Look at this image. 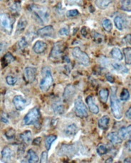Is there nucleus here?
<instances>
[{
  "label": "nucleus",
  "instance_id": "35",
  "mask_svg": "<svg viewBox=\"0 0 131 163\" xmlns=\"http://www.w3.org/2000/svg\"><path fill=\"white\" fill-rule=\"evenodd\" d=\"M120 97H121V100H123V101H125V100L129 99L130 93H129V91H128V89L123 88V91H122L121 93V96Z\"/></svg>",
  "mask_w": 131,
  "mask_h": 163
},
{
  "label": "nucleus",
  "instance_id": "48",
  "mask_svg": "<svg viewBox=\"0 0 131 163\" xmlns=\"http://www.w3.org/2000/svg\"><path fill=\"white\" fill-rule=\"evenodd\" d=\"M125 117L126 118H128V119L131 120V107L127 111V112H126Z\"/></svg>",
  "mask_w": 131,
  "mask_h": 163
},
{
  "label": "nucleus",
  "instance_id": "27",
  "mask_svg": "<svg viewBox=\"0 0 131 163\" xmlns=\"http://www.w3.org/2000/svg\"><path fill=\"white\" fill-rule=\"evenodd\" d=\"M111 56L114 59L117 60V61H121L123 59V53H122L121 51L118 48H113L112 49L111 52Z\"/></svg>",
  "mask_w": 131,
  "mask_h": 163
},
{
  "label": "nucleus",
  "instance_id": "23",
  "mask_svg": "<svg viewBox=\"0 0 131 163\" xmlns=\"http://www.w3.org/2000/svg\"><path fill=\"white\" fill-rule=\"evenodd\" d=\"M110 122V118L108 115H104L98 120V127L102 130H106L108 127V124Z\"/></svg>",
  "mask_w": 131,
  "mask_h": 163
},
{
  "label": "nucleus",
  "instance_id": "16",
  "mask_svg": "<svg viewBox=\"0 0 131 163\" xmlns=\"http://www.w3.org/2000/svg\"><path fill=\"white\" fill-rule=\"evenodd\" d=\"M86 103L88 106H89V110L93 114H98L99 113V108L98 106L95 103V102L93 101V99L91 96H88L86 98Z\"/></svg>",
  "mask_w": 131,
  "mask_h": 163
},
{
  "label": "nucleus",
  "instance_id": "50",
  "mask_svg": "<svg viewBox=\"0 0 131 163\" xmlns=\"http://www.w3.org/2000/svg\"><path fill=\"white\" fill-rule=\"evenodd\" d=\"M125 147H127V149H128V151L131 152V140H128V141L126 142Z\"/></svg>",
  "mask_w": 131,
  "mask_h": 163
},
{
  "label": "nucleus",
  "instance_id": "26",
  "mask_svg": "<svg viewBox=\"0 0 131 163\" xmlns=\"http://www.w3.org/2000/svg\"><path fill=\"white\" fill-rule=\"evenodd\" d=\"M113 2V0H96V4L99 9L105 10Z\"/></svg>",
  "mask_w": 131,
  "mask_h": 163
},
{
  "label": "nucleus",
  "instance_id": "46",
  "mask_svg": "<svg viewBox=\"0 0 131 163\" xmlns=\"http://www.w3.org/2000/svg\"><path fill=\"white\" fill-rule=\"evenodd\" d=\"M42 138L41 137L35 138L33 141V145H34V146H40L41 142H42Z\"/></svg>",
  "mask_w": 131,
  "mask_h": 163
},
{
  "label": "nucleus",
  "instance_id": "5",
  "mask_svg": "<svg viewBox=\"0 0 131 163\" xmlns=\"http://www.w3.org/2000/svg\"><path fill=\"white\" fill-rule=\"evenodd\" d=\"M74 111L76 115L79 118H86L89 115L88 108L83 101L82 98L78 96L74 102Z\"/></svg>",
  "mask_w": 131,
  "mask_h": 163
},
{
  "label": "nucleus",
  "instance_id": "44",
  "mask_svg": "<svg viewBox=\"0 0 131 163\" xmlns=\"http://www.w3.org/2000/svg\"><path fill=\"white\" fill-rule=\"evenodd\" d=\"M69 29L67 27H63L59 30V34L62 36H69Z\"/></svg>",
  "mask_w": 131,
  "mask_h": 163
},
{
  "label": "nucleus",
  "instance_id": "55",
  "mask_svg": "<svg viewBox=\"0 0 131 163\" xmlns=\"http://www.w3.org/2000/svg\"></svg>",
  "mask_w": 131,
  "mask_h": 163
},
{
  "label": "nucleus",
  "instance_id": "2",
  "mask_svg": "<svg viewBox=\"0 0 131 163\" xmlns=\"http://www.w3.org/2000/svg\"><path fill=\"white\" fill-rule=\"evenodd\" d=\"M42 75L44 76V78H43L40 82L39 88L42 91L46 92L51 88V85H52L54 82V79L52 74H51V69L49 68H43Z\"/></svg>",
  "mask_w": 131,
  "mask_h": 163
},
{
  "label": "nucleus",
  "instance_id": "28",
  "mask_svg": "<svg viewBox=\"0 0 131 163\" xmlns=\"http://www.w3.org/2000/svg\"><path fill=\"white\" fill-rule=\"evenodd\" d=\"M56 138H57V137L54 135L47 136L46 140H45V147H46L47 150H49V149H50L53 142L56 140Z\"/></svg>",
  "mask_w": 131,
  "mask_h": 163
},
{
  "label": "nucleus",
  "instance_id": "31",
  "mask_svg": "<svg viewBox=\"0 0 131 163\" xmlns=\"http://www.w3.org/2000/svg\"><path fill=\"white\" fill-rule=\"evenodd\" d=\"M123 53L125 56V63L131 64V47H126L123 49Z\"/></svg>",
  "mask_w": 131,
  "mask_h": 163
},
{
  "label": "nucleus",
  "instance_id": "49",
  "mask_svg": "<svg viewBox=\"0 0 131 163\" xmlns=\"http://www.w3.org/2000/svg\"><path fill=\"white\" fill-rule=\"evenodd\" d=\"M106 78H107V80L110 83H113L114 82V77L112 75L108 74L106 76Z\"/></svg>",
  "mask_w": 131,
  "mask_h": 163
},
{
  "label": "nucleus",
  "instance_id": "20",
  "mask_svg": "<svg viewBox=\"0 0 131 163\" xmlns=\"http://www.w3.org/2000/svg\"><path fill=\"white\" fill-rule=\"evenodd\" d=\"M20 139L24 144L29 145L31 142V138H32V134L30 130H25L23 133L20 134Z\"/></svg>",
  "mask_w": 131,
  "mask_h": 163
},
{
  "label": "nucleus",
  "instance_id": "52",
  "mask_svg": "<svg viewBox=\"0 0 131 163\" xmlns=\"http://www.w3.org/2000/svg\"><path fill=\"white\" fill-rule=\"evenodd\" d=\"M124 162H125V163L131 162V158H126V159L124 160Z\"/></svg>",
  "mask_w": 131,
  "mask_h": 163
},
{
  "label": "nucleus",
  "instance_id": "51",
  "mask_svg": "<svg viewBox=\"0 0 131 163\" xmlns=\"http://www.w3.org/2000/svg\"><path fill=\"white\" fill-rule=\"evenodd\" d=\"M81 32H82L83 36H84V37H85V34L87 33V32H85V28H83L82 31H81Z\"/></svg>",
  "mask_w": 131,
  "mask_h": 163
},
{
  "label": "nucleus",
  "instance_id": "7",
  "mask_svg": "<svg viewBox=\"0 0 131 163\" xmlns=\"http://www.w3.org/2000/svg\"><path fill=\"white\" fill-rule=\"evenodd\" d=\"M63 52H64V45H63V43L62 42H57L53 46L49 57H50V59L54 60L58 59L62 57Z\"/></svg>",
  "mask_w": 131,
  "mask_h": 163
},
{
  "label": "nucleus",
  "instance_id": "36",
  "mask_svg": "<svg viewBox=\"0 0 131 163\" xmlns=\"http://www.w3.org/2000/svg\"><path fill=\"white\" fill-rule=\"evenodd\" d=\"M11 10H12V13L16 14H19V13L21 10V6H20V4L18 3V2H15L14 3L13 5L11 6Z\"/></svg>",
  "mask_w": 131,
  "mask_h": 163
},
{
  "label": "nucleus",
  "instance_id": "43",
  "mask_svg": "<svg viewBox=\"0 0 131 163\" xmlns=\"http://www.w3.org/2000/svg\"><path fill=\"white\" fill-rule=\"evenodd\" d=\"M67 2L69 4H76V5L81 6L83 4V0H67Z\"/></svg>",
  "mask_w": 131,
  "mask_h": 163
},
{
  "label": "nucleus",
  "instance_id": "38",
  "mask_svg": "<svg viewBox=\"0 0 131 163\" xmlns=\"http://www.w3.org/2000/svg\"><path fill=\"white\" fill-rule=\"evenodd\" d=\"M27 45H28V44H27V41L25 38H22V39L17 43L18 48H19V49H21V50H23V49H25Z\"/></svg>",
  "mask_w": 131,
  "mask_h": 163
},
{
  "label": "nucleus",
  "instance_id": "9",
  "mask_svg": "<svg viewBox=\"0 0 131 163\" xmlns=\"http://www.w3.org/2000/svg\"><path fill=\"white\" fill-rule=\"evenodd\" d=\"M12 21L6 14H1V26L6 32L11 33L12 30Z\"/></svg>",
  "mask_w": 131,
  "mask_h": 163
},
{
  "label": "nucleus",
  "instance_id": "21",
  "mask_svg": "<svg viewBox=\"0 0 131 163\" xmlns=\"http://www.w3.org/2000/svg\"><path fill=\"white\" fill-rule=\"evenodd\" d=\"M114 23L116 25V28L119 31H123V29L125 28L126 21L125 19L123 17L121 16H116L114 19Z\"/></svg>",
  "mask_w": 131,
  "mask_h": 163
},
{
  "label": "nucleus",
  "instance_id": "22",
  "mask_svg": "<svg viewBox=\"0 0 131 163\" xmlns=\"http://www.w3.org/2000/svg\"><path fill=\"white\" fill-rule=\"evenodd\" d=\"M26 159L28 162L30 163H36L39 161V157H38L37 153L33 149H29L28 152H27Z\"/></svg>",
  "mask_w": 131,
  "mask_h": 163
},
{
  "label": "nucleus",
  "instance_id": "30",
  "mask_svg": "<svg viewBox=\"0 0 131 163\" xmlns=\"http://www.w3.org/2000/svg\"><path fill=\"white\" fill-rule=\"evenodd\" d=\"M102 26L104 30L108 32H110L113 29L112 21L109 19H104L102 21Z\"/></svg>",
  "mask_w": 131,
  "mask_h": 163
},
{
  "label": "nucleus",
  "instance_id": "1",
  "mask_svg": "<svg viewBox=\"0 0 131 163\" xmlns=\"http://www.w3.org/2000/svg\"><path fill=\"white\" fill-rule=\"evenodd\" d=\"M110 107H111L112 113L115 118L120 120L123 115V106L120 100L117 98L116 91H113L111 97H110Z\"/></svg>",
  "mask_w": 131,
  "mask_h": 163
},
{
  "label": "nucleus",
  "instance_id": "17",
  "mask_svg": "<svg viewBox=\"0 0 131 163\" xmlns=\"http://www.w3.org/2000/svg\"><path fill=\"white\" fill-rule=\"evenodd\" d=\"M118 134L122 140H126L131 137V125L128 127H123L120 129Z\"/></svg>",
  "mask_w": 131,
  "mask_h": 163
},
{
  "label": "nucleus",
  "instance_id": "54",
  "mask_svg": "<svg viewBox=\"0 0 131 163\" xmlns=\"http://www.w3.org/2000/svg\"><path fill=\"white\" fill-rule=\"evenodd\" d=\"M34 1H37V0H34Z\"/></svg>",
  "mask_w": 131,
  "mask_h": 163
},
{
  "label": "nucleus",
  "instance_id": "25",
  "mask_svg": "<svg viewBox=\"0 0 131 163\" xmlns=\"http://www.w3.org/2000/svg\"><path fill=\"white\" fill-rule=\"evenodd\" d=\"M113 67L117 72L121 73V74H125V73H128V69L121 64L113 63Z\"/></svg>",
  "mask_w": 131,
  "mask_h": 163
},
{
  "label": "nucleus",
  "instance_id": "41",
  "mask_svg": "<svg viewBox=\"0 0 131 163\" xmlns=\"http://www.w3.org/2000/svg\"><path fill=\"white\" fill-rule=\"evenodd\" d=\"M5 136L8 139H13L15 137V130H14L13 128H10L6 131Z\"/></svg>",
  "mask_w": 131,
  "mask_h": 163
},
{
  "label": "nucleus",
  "instance_id": "4",
  "mask_svg": "<svg viewBox=\"0 0 131 163\" xmlns=\"http://www.w3.org/2000/svg\"><path fill=\"white\" fill-rule=\"evenodd\" d=\"M72 55L74 59L79 64L84 66H88L90 64V58L84 51H83L79 47H75L72 50Z\"/></svg>",
  "mask_w": 131,
  "mask_h": 163
},
{
  "label": "nucleus",
  "instance_id": "37",
  "mask_svg": "<svg viewBox=\"0 0 131 163\" xmlns=\"http://www.w3.org/2000/svg\"><path fill=\"white\" fill-rule=\"evenodd\" d=\"M6 83L10 86H14V85L16 84V83L17 82V78L12 76H8L6 78Z\"/></svg>",
  "mask_w": 131,
  "mask_h": 163
},
{
  "label": "nucleus",
  "instance_id": "3",
  "mask_svg": "<svg viewBox=\"0 0 131 163\" xmlns=\"http://www.w3.org/2000/svg\"><path fill=\"white\" fill-rule=\"evenodd\" d=\"M41 118V113L39 109L37 108H34L27 113L24 118V124L26 126H30V125H35L36 127L39 126V121Z\"/></svg>",
  "mask_w": 131,
  "mask_h": 163
},
{
  "label": "nucleus",
  "instance_id": "24",
  "mask_svg": "<svg viewBox=\"0 0 131 163\" xmlns=\"http://www.w3.org/2000/svg\"><path fill=\"white\" fill-rule=\"evenodd\" d=\"M27 26V20L25 18L22 17L21 19H19V23L17 24V33H20L22 32H23Z\"/></svg>",
  "mask_w": 131,
  "mask_h": 163
},
{
  "label": "nucleus",
  "instance_id": "12",
  "mask_svg": "<svg viewBox=\"0 0 131 163\" xmlns=\"http://www.w3.org/2000/svg\"><path fill=\"white\" fill-rule=\"evenodd\" d=\"M76 93V88L72 85H68L64 89V94H63V97L64 99L67 101L69 100L71 98L73 97V95Z\"/></svg>",
  "mask_w": 131,
  "mask_h": 163
},
{
  "label": "nucleus",
  "instance_id": "42",
  "mask_svg": "<svg viewBox=\"0 0 131 163\" xmlns=\"http://www.w3.org/2000/svg\"><path fill=\"white\" fill-rule=\"evenodd\" d=\"M47 161H48V153H47L46 151L42 152V155H41L40 162L44 163V162H47Z\"/></svg>",
  "mask_w": 131,
  "mask_h": 163
},
{
  "label": "nucleus",
  "instance_id": "11",
  "mask_svg": "<svg viewBox=\"0 0 131 163\" xmlns=\"http://www.w3.org/2000/svg\"><path fill=\"white\" fill-rule=\"evenodd\" d=\"M37 33L40 37H51L54 33V29L52 26H46L37 31Z\"/></svg>",
  "mask_w": 131,
  "mask_h": 163
},
{
  "label": "nucleus",
  "instance_id": "14",
  "mask_svg": "<svg viewBox=\"0 0 131 163\" xmlns=\"http://www.w3.org/2000/svg\"><path fill=\"white\" fill-rule=\"evenodd\" d=\"M14 156V152L9 147H4L2 151V162H7L12 159Z\"/></svg>",
  "mask_w": 131,
  "mask_h": 163
},
{
  "label": "nucleus",
  "instance_id": "40",
  "mask_svg": "<svg viewBox=\"0 0 131 163\" xmlns=\"http://www.w3.org/2000/svg\"><path fill=\"white\" fill-rule=\"evenodd\" d=\"M79 15V12L77 10H71L68 11L66 13V16L69 18H73Z\"/></svg>",
  "mask_w": 131,
  "mask_h": 163
},
{
  "label": "nucleus",
  "instance_id": "39",
  "mask_svg": "<svg viewBox=\"0 0 131 163\" xmlns=\"http://www.w3.org/2000/svg\"><path fill=\"white\" fill-rule=\"evenodd\" d=\"M92 37L93 39V41L97 42V43H101L103 41V37L100 34V33L94 32H93Z\"/></svg>",
  "mask_w": 131,
  "mask_h": 163
},
{
  "label": "nucleus",
  "instance_id": "13",
  "mask_svg": "<svg viewBox=\"0 0 131 163\" xmlns=\"http://www.w3.org/2000/svg\"><path fill=\"white\" fill-rule=\"evenodd\" d=\"M78 127L76 124L72 123L68 126L64 130V135L67 138H72L77 133Z\"/></svg>",
  "mask_w": 131,
  "mask_h": 163
},
{
  "label": "nucleus",
  "instance_id": "45",
  "mask_svg": "<svg viewBox=\"0 0 131 163\" xmlns=\"http://www.w3.org/2000/svg\"><path fill=\"white\" fill-rule=\"evenodd\" d=\"M123 41L128 45H131V34H128L124 37Z\"/></svg>",
  "mask_w": 131,
  "mask_h": 163
},
{
  "label": "nucleus",
  "instance_id": "8",
  "mask_svg": "<svg viewBox=\"0 0 131 163\" xmlns=\"http://www.w3.org/2000/svg\"><path fill=\"white\" fill-rule=\"evenodd\" d=\"M37 69L34 67H26L24 69V79L28 83H33L37 77Z\"/></svg>",
  "mask_w": 131,
  "mask_h": 163
},
{
  "label": "nucleus",
  "instance_id": "53",
  "mask_svg": "<svg viewBox=\"0 0 131 163\" xmlns=\"http://www.w3.org/2000/svg\"><path fill=\"white\" fill-rule=\"evenodd\" d=\"M110 160H106V162H113V159H112V158H110V159H109Z\"/></svg>",
  "mask_w": 131,
  "mask_h": 163
},
{
  "label": "nucleus",
  "instance_id": "34",
  "mask_svg": "<svg viewBox=\"0 0 131 163\" xmlns=\"http://www.w3.org/2000/svg\"><path fill=\"white\" fill-rule=\"evenodd\" d=\"M96 150H97V153H98V155H101V156L104 155L108 153L107 147H106L105 145H103V144L99 145L98 147H97Z\"/></svg>",
  "mask_w": 131,
  "mask_h": 163
},
{
  "label": "nucleus",
  "instance_id": "47",
  "mask_svg": "<svg viewBox=\"0 0 131 163\" xmlns=\"http://www.w3.org/2000/svg\"><path fill=\"white\" fill-rule=\"evenodd\" d=\"M1 120L2 122H5V123H8L9 122V120H8V118L6 117V115L5 113H2V116H1Z\"/></svg>",
  "mask_w": 131,
  "mask_h": 163
},
{
  "label": "nucleus",
  "instance_id": "29",
  "mask_svg": "<svg viewBox=\"0 0 131 163\" xmlns=\"http://www.w3.org/2000/svg\"><path fill=\"white\" fill-rule=\"evenodd\" d=\"M99 96H100L101 100L103 103H106L108 100V96H109V91L107 88L101 89L99 92Z\"/></svg>",
  "mask_w": 131,
  "mask_h": 163
},
{
  "label": "nucleus",
  "instance_id": "19",
  "mask_svg": "<svg viewBox=\"0 0 131 163\" xmlns=\"http://www.w3.org/2000/svg\"><path fill=\"white\" fill-rule=\"evenodd\" d=\"M108 139L109 140L110 142H111L113 145H118L121 144L123 140L121 139V138L120 137L119 134L116 133V132H112L110 133L107 136Z\"/></svg>",
  "mask_w": 131,
  "mask_h": 163
},
{
  "label": "nucleus",
  "instance_id": "32",
  "mask_svg": "<svg viewBox=\"0 0 131 163\" xmlns=\"http://www.w3.org/2000/svg\"><path fill=\"white\" fill-rule=\"evenodd\" d=\"M121 6L123 10L131 12V0H121Z\"/></svg>",
  "mask_w": 131,
  "mask_h": 163
},
{
  "label": "nucleus",
  "instance_id": "18",
  "mask_svg": "<svg viewBox=\"0 0 131 163\" xmlns=\"http://www.w3.org/2000/svg\"><path fill=\"white\" fill-rule=\"evenodd\" d=\"M52 109L54 112L57 115H62L64 113V106L61 100L54 102L52 104Z\"/></svg>",
  "mask_w": 131,
  "mask_h": 163
},
{
  "label": "nucleus",
  "instance_id": "33",
  "mask_svg": "<svg viewBox=\"0 0 131 163\" xmlns=\"http://www.w3.org/2000/svg\"><path fill=\"white\" fill-rule=\"evenodd\" d=\"M14 61V57L13 56V55L11 53L8 52L4 55V56L3 58V63L5 64L6 65L11 64Z\"/></svg>",
  "mask_w": 131,
  "mask_h": 163
},
{
  "label": "nucleus",
  "instance_id": "15",
  "mask_svg": "<svg viewBox=\"0 0 131 163\" xmlns=\"http://www.w3.org/2000/svg\"><path fill=\"white\" fill-rule=\"evenodd\" d=\"M47 49V44L44 41H37L33 46V50L36 53L40 54L44 53Z\"/></svg>",
  "mask_w": 131,
  "mask_h": 163
},
{
  "label": "nucleus",
  "instance_id": "6",
  "mask_svg": "<svg viewBox=\"0 0 131 163\" xmlns=\"http://www.w3.org/2000/svg\"><path fill=\"white\" fill-rule=\"evenodd\" d=\"M31 10L39 17L44 24L47 23L49 21L50 15H49V11L47 8L37 5H31Z\"/></svg>",
  "mask_w": 131,
  "mask_h": 163
},
{
  "label": "nucleus",
  "instance_id": "10",
  "mask_svg": "<svg viewBox=\"0 0 131 163\" xmlns=\"http://www.w3.org/2000/svg\"><path fill=\"white\" fill-rule=\"evenodd\" d=\"M13 103L17 111H23L26 107V100L22 95H16L13 99Z\"/></svg>",
  "mask_w": 131,
  "mask_h": 163
}]
</instances>
